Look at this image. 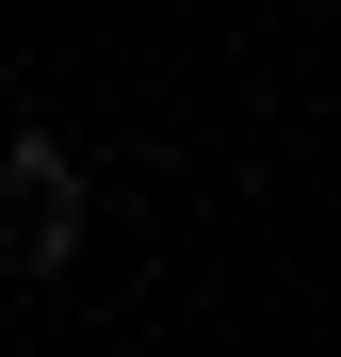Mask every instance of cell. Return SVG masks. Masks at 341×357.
I'll return each instance as SVG.
<instances>
[{
	"mask_svg": "<svg viewBox=\"0 0 341 357\" xmlns=\"http://www.w3.org/2000/svg\"><path fill=\"white\" fill-rule=\"evenodd\" d=\"M0 178L33 195V227H66V195H82V178H66V146H49V130H17V146H0Z\"/></svg>",
	"mask_w": 341,
	"mask_h": 357,
	"instance_id": "6da1fadb",
	"label": "cell"
}]
</instances>
